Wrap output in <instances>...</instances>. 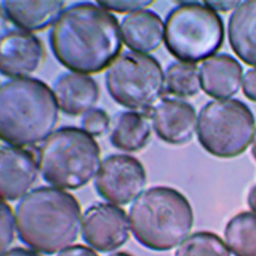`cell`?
I'll use <instances>...</instances> for the list:
<instances>
[{"instance_id": "10", "label": "cell", "mask_w": 256, "mask_h": 256, "mask_svg": "<svg viewBox=\"0 0 256 256\" xmlns=\"http://www.w3.org/2000/svg\"><path fill=\"white\" fill-rule=\"evenodd\" d=\"M82 238L100 252H111L130 238V222L126 212L110 203H96L84 212Z\"/></svg>"}, {"instance_id": "28", "label": "cell", "mask_w": 256, "mask_h": 256, "mask_svg": "<svg viewBox=\"0 0 256 256\" xmlns=\"http://www.w3.org/2000/svg\"><path fill=\"white\" fill-rule=\"evenodd\" d=\"M205 6L210 8L214 12H226L228 10H232L236 8L241 2H204Z\"/></svg>"}, {"instance_id": "29", "label": "cell", "mask_w": 256, "mask_h": 256, "mask_svg": "<svg viewBox=\"0 0 256 256\" xmlns=\"http://www.w3.org/2000/svg\"><path fill=\"white\" fill-rule=\"evenodd\" d=\"M2 256H41V255H39L36 252L29 250V249L16 247V248L6 250V252L2 253Z\"/></svg>"}, {"instance_id": "18", "label": "cell", "mask_w": 256, "mask_h": 256, "mask_svg": "<svg viewBox=\"0 0 256 256\" xmlns=\"http://www.w3.org/2000/svg\"><path fill=\"white\" fill-rule=\"evenodd\" d=\"M65 2H2L6 16L20 30L41 31L54 24Z\"/></svg>"}, {"instance_id": "20", "label": "cell", "mask_w": 256, "mask_h": 256, "mask_svg": "<svg viewBox=\"0 0 256 256\" xmlns=\"http://www.w3.org/2000/svg\"><path fill=\"white\" fill-rule=\"evenodd\" d=\"M228 248L234 256H256V213L241 212L224 228Z\"/></svg>"}, {"instance_id": "2", "label": "cell", "mask_w": 256, "mask_h": 256, "mask_svg": "<svg viewBox=\"0 0 256 256\" xmlns=\"http://www.w3.org/2000/svg\"><path fill=\"white\" fill-rule=\"evenodd\" d=\"M14 220L20 242L36 252L54 254L78 239L81 207L65 190L39 186L20 199Z\"/></svg>"}, {"instance_id": "3", "label": "cell", "mask_w": 256, "mask_h": 256, "mask_svg": "<svg viewBox=\"0 0 256 256\" xmlns=\"http://www.w3.org/2000/svg\"><path fill=\"white\" fill-rule=\"evenodd\" d=\"M58 121V102L44 81L27 77L2 84L0 138L8 146L23 148L44 140Z\"/></svg>"}, {"instance_id": "27", "label": "cell", "mask_w": 256, "mask_h": 256, "mask_svg": "<svg viewBox=\"0 0 256 256\" xmlns=\"http://www.w3.org/2000/svg\"><path fill=\"white\" fill-rule=\"evenodd\" d=\"M56 256H98V255L92 249L79 244V245L71 246L65 249Z\"/></svg>"}, {"instance_id": "1", "label": "cell", "mask_w": 256, "mask_h": 256, "mask_svg": "<svg viewBox=\"0 0 256 256\" xmlns=\"http://www.w3.org/2000/svg\"><path fill=\"white\" fill-rule=\"evenodd\" d=\"M50 44L56 60L74 73H98L121 52L118 20L98 4H72L54 22Z\"/></svg>"}, {"instance_id": "6", "label": "cell", "mask_w": 256, "mask_h": 256, "mask_svg": "<svg viewBox=\"0 0 256 256\" xmlns=\"http://www.w3.org/2000/svg\"><path fill=\"white\" fill-rule=\"evenodd\" d=\"M164 40L174 58L195 64L212 58L220 50L224 40V22L205 4H182L166 18Z\"/></svg>"}, {"instance_id": "16", "label": "cell", "mask_w": 256, "mask_h": 256, "mask_svg": "<svg viewBox=\"0 0 256 256\" xmlns=\"http://www.w3.org/2000/svg\"><path fill=\"white\" fill-rule=\"evenodd\" d=\"M120 28L125 46L140 54L157 50L164 36L163 20L153 10L130 12L122 20Z\"/></svg>"}, {"instance_id": "19", "label": "cell", "mask_w": 256, "mask_h": 256, "mask_svg": "<svg viewBox=\"0 0 256 256\" xmlns=\"http://www.w3.org/2000/svg\"><path fill=\"white\" fill-rule=\"evenodd\" d=\"M151 138L150 117L144 112H122L111 130V144L125 152H136L146 146Z\"/></svg>"}, {"instance_id": "8", "label": "cell", "mask_w": 256, "mask_h": 256, "mask_svg": "<svg viewBox=\"0 0 256 256\" xmlns=\"http://www.w3.org/2000/svg\"><path fill=\"white\" fill-rule=\"evenodd\" d=\"M106 86L119 104L144 112L162 94L165 74L154 56L126 52L110 65L106 73Z\"/></svg>"}, {"instance_id": "5", "label": "cell", "mask_w": 256, "mask_h": 256, "mask_svg": "<svg viewBox=\"0 0 256 256\" xmlns=\"http://www.w3.org/2000/svg\"><path fill=\"white\" fill-rule=\"evenodd\" d=\"M39 172L46 182L60 190L86 186L100 164V148L83 128L66 126L52 132L38 148Z\"/></svg>"}, {"instance_id": "25", "label": "cell", "mask_w": 256, "mask_h": 256, "mask_svg": "<svg viewBox=\"0 0 256 256\" xmlns=\"http://www.w3.org/2000/svg\"><path fill=\"white\" fill-rule=\"evenodd\" d=\"M154 2H148V0H138V2H98V4L108 12H115L119 14L130 12H138L142 10L144 8L151 6Z\"/></svg>"}, {"instance_id": "30", "label": "cell", "mask_w": 256, "mask_h": 256, "mask_svg": "<svg viewBox=\"0 0 256 256\" xmlns=\"http://www.w3.org/2000/svg\"><path fill=\"white\" fill-rule=\"evenodd\" d=\"M248 205L252 212L256 213V184L251 188L249 194H248V199H247Z\"/></svg>"}, {"instance_id": "12", "label": "cell", "mask_w": 256, "mask_h": 256, "mask_svg": "<svg viewBox=\"0 0 256 256\" xmlns=\"http://www.w3.org/2000/svg\"><path fill=\"white\" fill-rule=\"evenodd\" d=\"M154 130L163 142L170 144H184L193 138L197 116L190 104L163 98L150 110Z\"/></svg>"}, {"instance_id": "4", "label": "cell", "mask_w": 256, "mask_h": 256, "mask_svg": "<svg viewBox=\"0 0 256 256\" xmlns=\"http://www.w3.org/2000/svg\"><path fill=\"white\" fill-rule=\"evenodd\" d=\"M136 240L153 251H168L182 243L194 224L190 203L176 188L157 186L146 190L130 209Z\"/></svg>"}, {"instance_id": "31", "label": "cell", "mask_w": 256, "mask_h": 256, "mask_svg": "<svg viewBox=\"0 0 256 256\" xmlns=\"http://www.w3.org/2000/svg\"><path fill=\"white\" fill-rule=\"evenodd\" d=\"M252 155H253L254 159L256 160V134H254V138L252 140Z\"/></svg>"}, {"instance_id": "9", "label": "cell", "mask_w": 256, "mask_h": 256, "mask_svg": "<svg viewBox=\"0 0 256 256\" xmlns=\"http://www.w3.org/2000/svg\"><path fill=\"white\" fill-rule=\"evenodd\" d=\"M146 184L144 165L136 158L114 154L106 157L94 180L98 194L113 204L125 205L136 199Z\"/></svg>"}, {"instance_id": "7", "label": "cell", "mask_w": 256, "mask_h": 256, "mask_svg": "<svg viewBox=\"0 0 256 256\" xmlns=\"http://www.w3.org/2000/svg\"><path fill=\"white\" fill-rule=\"evenodd\" d=\"M254 134V115L249 106L239 100L209 102L199 113V142L209 154L218 158L230 159L243 154Z\"/></svg>"}, {"instance_id": "11", "label": "cell", "mask_w": 256, "mask_h": 256, "mask_svg": "<svg viewBox=\"0 0 256 256\" xmlns=\"http://www.w3.org/2000/svg\"><path fill=\"white\" fill-rule=\"evenodd\" d=\"M0 72L10 78H27L41 66L44 48L38 37L22 30H10L0 41Z\"/></svg>"}, {"instance_id": "22", "label": "cell", "mask_w": 256, "mask_h": 256, "mask_svg": "<svg viewBox=\"0 0 256 256\" xmlns=\"http://www.w3.org/2000/svg\"><path fill=\"white\" fill-rule=\"evenodd\" d=\"M174 256H230V252L216 234L202 230L188 237L176 249Z\"/></svg>"}, {"instance_id": "21", "label": "cell", "mask_w": 256, "mask_h": 256, "mask_svg": "<svg viewBox=\"0 0 256 256\" xmlns=\"http://www.w3.org/2000/svg\"><path fill=\"white\" fill-rule=\"evenodd\" d=\"M165 88L167 92L178 98L196 96L201 88L198 67L194 64L172 62L165 72Z\"/></svg>"}, {"instance_id": "17", "label": "cell", "mask_w": 256, "mask_h": 256, "mask_svg": "<svg viewBox=\"0 0 256 256\" xmlns=\"http://www.w3.org/2000/svg\"><path fill=\"white\" fill-rule=\"evenodd\" d=\"M228 34L232 52L256 67V0L242 2L230 16Z\"/></svg>"}, {"instance_id": "24", "label": "cell", "mask_w": 256, "mask_h": 256, "mask_svg": "<svg viewBox=\"0 0 256 256\" xmlns=\"http://www.w3.org/2000/svg\"><path fill=\"white\" fill-rule=\"evenodd\" d=\"M16 220L12 208L8 204L2 200V253L6 252L14 238Z\"/></svg>"}, {"instance_id": "23", "label": "cell", "mask_w": 256, "mask_h": 256, "mask_svg": "<svg viewBox=\"0 0 256 256\" xmlns=\"http://www.w3.org/2000/svg\"><path fill=\"white\" fill-rule=\"evenodd\" d=\"M83 130L92 136H100L108 130L110 120L106 113L100 109H92L85 113L81 120Z\"/></svg>"}, {"instance_id": "32", "label": "cell", "mask_w": 256, "mask_h": 256, "mask_svg": "<svg viewBox=\"0 0 256 256\" xmlns=\"http://www.w3.org/2000/svg\"><path fill=\"white\" fill-rule=\"evenodd\" d=\"M110 256H132V254L127 253V252H123V251H120V252H116V253H113L111 254Z\"/></svg>"}, {"instance_id": "14", "label": "cell", "mask_w": 256, "mask_h": 256, "mask_svg": "<svg viewBox=\"0 0 256 256\" xmlns=\"http://www.w3.org/2000/svg\"><path fill=\"white\" fill-rule=\"evenodd\" d=\"M54 94L58 108L70 116L88 113L100 96L98 85L90 76L64 73L54 83Z\"/></svg>"}, {"instance_id": "26", "label": "cell", "mask_w": 256, "mask_h": 256, "mask_svg": "<svg viewBox=\"0 0 256 256\" xmlns=\"http://www.w3.org/2000/svg\"><path fill=\"white\" fill-rule=\"evenodd\" d=\"M242 85L245 96L256 102V69H251L246 72Z\"/></svg>"}, {"instance_id": "15", "label": "cell", "mask_w": 256, "mask_h": 256, "mask_svg": "<svg viewBox=\"0 0 256 256\" xmlns=\"http://www.w3.org/2000/svg\"><path fill=\"white\" fill-rule=\"evenodd\" d=\"M243 68L240 62L228 54L213 56L200 68L201 86L214 98H226L236 94L242 84Z\"/></svg>"}, {"instance_id": "13", "label": "cell", "mask_w": 256, "mask_h": 256, "mask_svg": "<svg viewBox=\"0 0 256 256\" xmlns=\"http://www.w3.org/2000/svg\"><path fill=\"white\" fill-rule=\"evenodd\" d=\"M2 158V188L4 201H16L23 197L33 186L38 174V159L28 148L4 146Z\"/></svg>"}]
</instances>
